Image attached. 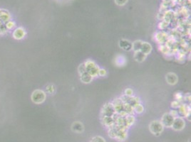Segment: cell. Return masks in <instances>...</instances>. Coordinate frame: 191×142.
<instances>
[{
    "label": "cell",
    "mask_w": 191,
    "mask_h": 142,
    "mask_svg": "<svg viewBox=\"0 0 191 142\" xmlns=\"http://www.w3.org/2000/svg\"><path fill=\"white\" fill-rule=\"evenodd\" d=\"M31 99L34 103L41 104L45 101L46 93L43 90H36L31 94Z\"/></svg>",
    "instance_id": "cell-1"
},
{
    "label": "cell",
    "mask_w": 191,
    "mask_h": 142,
    "mask_svg": "<svg viewBox=\"0 0 191 142\" xmlns=\"http://www.w3.org/2000/svg\"><path fill=\"white\" fill-rule=\"evenodd\" d=\"M163 125L161 123L160 121H153L151 123L150 126H149V129L150 131L154 135H160L162 131H163Z\"/></svg>",
    "instance_id": "cell-2"
},
{
    "label": "cell",
    "mask_w": 191,
    "mask_h": 142,
    "mask_svg": "<svg viewBox=\"0 0 191 142\" xmlns=\"http://www.w3.org/2000/svg\"><path fill=\"white\" fill-rule=\"evenodd\" d=\"M86 72H89L91 76H96L99 75V67L92 61H88L85 63Z\"/></svg>",
    "instance_id": "cell-3"
},
{
    "label": "cell",
    "mask_w": 191,
    "mask_h": 142,
    "mask_svg": "<svg viewBox=\"0 0 191 142\" xmlns=\"http://www.w3.org/2000/svg\"><path fill=\"white\" fill-rule=\"evenodd\" d=\"M185 125V123L183 119L181 118V117H175L171 127L175 131H180V130L183 129Z\"/></svg>",
    "instance_id": "cell-4"
},
{
    "label": "cell",
    "mask_w": 191,
    "mask_h": 142,
    "mask_svg": "<svg viewBox=\"0 0 191 142\" xmlns=\"http://www.w3.org/2000/svg\"><path fill=\"white\" fill-rule=\"evenodd\" d=\"M174 117L170 114H165L161 120V123L163 124V127H171L174 121Z\"/></svg>",
    "instance_id": "cell-5"
},
{
    "label": "cell",
    "mask_w": 191,
    "mask_h": 142,
    "mask_svg": "<svg viewBox=\"0 0 191 142\" xmlns=\"http://www.w3.org/2000/svg\"><path fill=\"white\" fill-rule=\"evenodd\" d=\"M12 36L14 39H16V40H21V39H24V36H26V31L22 27L16 28L13 32Z\"/></svg>",
    "instance_id": "cell-6"
},
{
    "label": "cell",
    "mask_w": 191,
    "mask_h": 142,
    "mask_svg": "<svg viewBox=\"0 0 191 142\" xmlns=\"http://www.w3.org/2000/svg\"><path fill=\"white\" fill-rule=\"evenodd\" d=\"M11 16L10 13L6 9H0V22L6 23L11 21Z\"/></svg>",
    "instance_id": "cell-7"
},
{
    "label": "cell",
    "mask_w": 191,
    "mask_h": 142,
    "mask_svg": "<svg viewBox=\"0 0 191 142\" xmlns=\"http://www.w3.org/2000/svg\"><path fill=\"white\" fill-rule=\"evenodd\" d=\"M104 117H112L115 113V110H114V105L112 104H107L104 107V110H103Z\"/></svg>",
    "instance_id": "cell-8"
},
{
    "label": "cell",
    "mask_w": 191,
    "mask_h": 142,
    "mask_svg": "<svg viewBox=\"0 0 191 142\" xmlns=\"http://www.w3.org/2000/svg\"><path fill=\"white\" fill-rule=\"evenodd\" d=\"M127 131H126V128L125 127H119V130H118L117 135H116V138L119 141H124L127 138Z\"/></svg>",
    "instance_id": "cell-9"
},
{
    "label": "cell",
    "mask_w": 191,
    "mask_h": 142,
    "mask_svg": "<svg viewBox=\"0 0 191 142\" xmlns=\"http://www.w3.org/2000/svg\"><path fill=\"white\" fill-rule=\"evenodd\" d=\"M166 81L170 85H175L178 82V77L174 73H168L166 75Z\"/></svg>",
    "instance_id": "cell-10"
},
{
    "label": "cell",
    "mask_w": 191,
    "mask_h": 142,
    "mask_svg": "<svg viewBox=\"0 0 191 142\" xmlns=\"http://www.w3.org/2000/svg\"><path fill=\"white\" fill-rule=\"evenodd\" d=\"M151 50H152V47H151L150 44H148V43H143L140 49L141 52H142L143 53L147 56L148 54L150 53Z\"/></svg>",
    "instance_id": "cell-11"
},
{
    "label": "cell",
    "mask_w": 191,
    "mask_h": 142,
    "mask_svg": "<svg viewBox=\"0 0 191 142\" xmlns=\"http://www.w3.org/2000/svg\"><path fill=\"white\" fill-rule=\"evenodd\" d=\"M114 110H115V112H121L123 111V109H124V105H123V102L121 101V100H119V99H116V100L114 102Z\"/></svg>",
    "instance_id": "cell-12"
},
{
    "label": "cell",
    "mask_w": 191,
    "mask_h": 142,
    "mask_svg": "<svg viewBox=\"0 0 191 142\" xmlns=\"http://www.w3.org/2000/svg\"><path fill=\"white\" fill-rule=\"evenodd\" d=\"M93 76H91L89 72H85L84 73L81 74V80L84 83H89L92 80Z\"/></svg>",
    "instance_id": "cell-13"
},
{
    "label": "cell",
    "mask_w": 191,
    "mask_h": 142,
    "mask_svg": "<svg viewBox=\"0 0 191 142\" xmlns=\"http://www.w3.org/2000/svg\"><path fill=\"white\" fill-rule=\"evenodd\" d=\"M72 129L73 131H74L75 132L80 133V132H82L83 130H84V126L80 122H74L72 125Z\"/></svg>",
    "instance_id": "cell-14"
},
{
    "label": "cell",
    "mask_w": 191,
    "mask_h": 142,
    "mask_svg": "<svg viewBox=\"0 0 191 142\" xmlns=\"http://www.w3.org/2000/svg\"><path fill=\"white\" fill-rule=\"evenodd\" d=\"M120 46L125 51H130L132 49V44L129 41L122 40L120 41Z\"/></svg>",
    "instance_id": "cell-15"
},
{
    "label": "cell",
    "mask_w": 191,
    "mask_h": 142,
    "mask_svg": "<svg viewBox=\"0 0 191 142\" xmlns=\"http://www.w3.org/2000/svg\"><path fill=\"white\" fill-rule=\"evenodd\" d=\"M146 56L145 54H143L142 52H141L140 51H136L134 58H135L136 60L138 61V62H142V61L145 60Z\"/></svg>",
    "instance_id": "cell-16"
},
{
    "label": "cell",
    "mask_w": 191,
    "mask_h": 142,
    "mask_svg": "<svg viewBox=\"0 0 191 142\" xmlns=\"http://www.w3.org/2000/svg\"><path fill=\"white\" fill-rule=\"evenodd\" d=\"M104 124L106 125V126L107 127H110L111 126H112V125L114 124V118H113L112 117H104Z\"/></svg>",
    "instance_id": "cell-17"
},
{
    "label": "cell",
    "mask_w": 191,
    "mask_h": 142,
    "mask_svg": "<svg viewBox=\"0 0 191 142\" xmlns=\"http://www.w3.org/2000/svg\"><path fill=\"white\" fill-rule=\"evenodd\" d=\"M135 122V119L133 116H126L125 118V122H126V127L127 128L128 127H130Z\"/></svg>",
    "instance_id": "cell-18"
},
{
    "label": "cell",
    "mask_w": 191,
    "mask_h": 142,
    "mask_svg": "<svg viewBox=\"0 0 191 142\" xmlns=\"http://www.w3.org/2000/svg\"><path fill=\"white\" fill-rule=\"evenodd\" d=\"M143 42L141 41H136L132 45V49H133L135 51H140L141 46H142Z\"/></svg>",
    "instance_id": "cell-19"
},
{
    "label": "cell",
    "mask_w": 191,
    "mask_h": 142,
    "mask_svg": "<svg viewBox=\"0 0 191 142\" xmlns=\"http://www.w3.org/2000/svg\"><path fill=\"white\" fill-rule=\"evenodd\" d=\"M5 26H6V29H8V30H11V29H13L14 27H15L16 24L14 21H9L8 22L6 23Z\"/></svg>",
    "instance_id": "cell-20"
},
{
    "label": "cell",
    "mask_w": 191,
    "mask_h": 142,
    "mask_svg": "<svg viewBox=\"0 0 191 142\" xmlns=\"http://www.w3.org/2000/svg\"><path fill=\"white\" fill-rule=\"evenodd\" d=\"M91 142H106V141H105V139L103 138V137L97 136L94 137V138L91 139Z\"/></svg>",
    "instance_id": "cell-21"
},
{
    "label": "cell",
    "mask_w": 191,
    "mask_h": 142,
    "mask_svg": "<svg viewBox=\"0 0 191 142\" xmlns=\"http://www.w3.org/2000/svg\"><path fill=\"white\" fill-rule=\"evenodd\" d=\"M134 110H136V112L137 113H141L143 111V107L141 105H139V104H137V105L134 106Z\"/></svg>",
    "instance_id": "cell-22"
},
{
    "label": "cell",
    "mask_w": 191,
    "mask_h": 142,
    "mask_svg": "<svg viewBox=\"0 0 191 142\" xmlns=\"http://www.w3.org/2000/svg\"><path fill=\"white\" fill-rule=\"evenodd\" d=\"M116 4L119 6H124L127 3L128 0H114Z\"/></svg>",
    "instance_id": "cell-23"
},
{
    "label": "cell",
    "mask_w": 191,
    "mask_h": 142,
    "mask_svg": "<svg viewBox=\"0 0 191 142\" xmlns=\"http://www.w3.org/2000/svg\"><path fill=\"white\" fill-rule=\"evenodd\" d=\"M79 72L80 74L84 73V72H86V66H85V63H83L81 65H79Z\"/></svg>",
    "instance_id": "cell-24"
},
{
    "label": "cell",
    "mask_w": 191,
    "mask_h": 142,
    "mask_svg": "<svg viewBox=\"0 0 191 142\" xmlns=\"http://www.w3.org/2000/svg\"><path fill=\"white\" fill-rule=\"evenodd\" d=\"M46 90H47L48 92H49V93H52V92H54V86H53V85H49V86L46 87Z\"/></svg>",
    "instance_id": "cell-25"
},
{
    "label": "cell",
    "mask_w": 191,
    "mask_h": 142,
    "mask_svg": "<svg viewBox=\"0 0 191 142\" xmlns=\"http://www.w3.org/2000/svg\"><path fill=\"white\" fill-rule=\"evenodd\" d=\"M125 94L126 96H129L130 97L131 95H133V90H131V89H126V91H125Z\"/></svg>",
    "instance_id": "cell-26"
},
{
    "label": "cell",
    "mask_w": 191,
    "mask_h": 142,
    "mask_svg": "<svg viewBox=\"0 0 191 142\" xmlns=\"http://www.w3.org/2000/svg\"><path fill=\"white\" fill-rule=\"evenodd\" d=\"M106 74V71L104 69H101L99 70V75H101V76H104Z\"/></svg>",
    "instance_id": "cell-27"
},
{
    "label": "cell",
    "mask_w": 191,
    "mask_h": 142,
    "mask_svg": "<svg viewBox=\"0 0 191 142\" xmlns=\"http://www.w3.org/2000/svg\"><path fill=\"white\" fill-rule=\"evenodd\" d=\"M164 1H171V0H163Z\"/></svg>",
    "instance_id": "cell-28"
},
{
    "label": "cell",
    "mask_w": 191,
    "mask_h": 142,
    "mask_svg": "<svg viewBox=\"0 0 191 142\" xmlns=\"http://www.w3.org/2000/svg\"><path fill=\"white\" fill-rule=\"evenodd\" d=\"M1 22H0V24H1Z\"/></svg>",
    "instance_id": "cell-29"
},
{
    "label": "cell",
    "mask_w": 191,
    "mask_h": 142,
    "mask_svg": "<svg viewBox=\"0 0 191 142\" xmlns=\"http://www.w3.org/2000/svg\"><path fill=\"white\" fill-rule=\"evenodd\" d=\"M0 34H1V33H0Z\"/></svg>",
    "instance_id": "cell-30"
}]
</instances>
